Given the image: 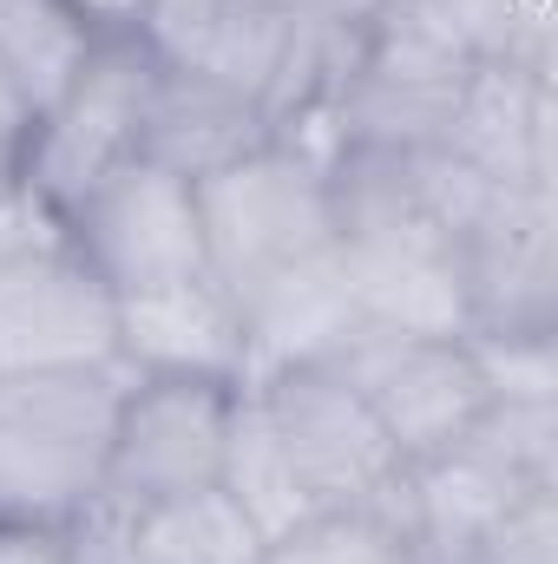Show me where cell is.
Instances as JSON below:
<instances>
[{
	"mask_svg": "<svg viewBox=\"0 0 558 564\" xmlns=\"http://www.w3.org/2000/svg\"><path fill=\"white\" fill-rule=\"evenodd\" d=\"M158 73L164 59L144 46V33H99L93 59L60 93V106L26 126L13 184L53 224H66L112 171L144 158V119H151Z\"/></svg>",
	"mask_w": 558,
	"mask_h": 564,
	"instance_id": "cell-1",
	"label": "cell"
},
{
	"mask_svg": "<svg viewBox=\"0 0 558 564\" xmlns=\"http://www.w3.org/2000/svg\"><path fill=\"white\" fill-rule=\"evenodd\" d=\"M197 210H204V243H211V276L237 295V308L270 276L329 257L342 243L335 230V197L329 177L289 158L282 144H264L211 177H197Z\"/></svg>",
	"mask_w": 558,
	"mask_h": 564,
	"instance_id": "cell-2",
	"label": "cell"
},
{
	"mask_svg": "<svg viewBox=\"0 0 558 564\" xmlns=\"http://www.w3.org/2000/svg\"><path fill=\"white\" fill-rule=\"evenodd\" d=\"M473 66L480 53L466 46V33L440 0L382 7L375 20H362V59L342 93L348 144H382V151L440 144L447 112L473 79Z\"/></svg>",
	"mask_w": 558,
	"mask_h": 564,
	"instance_id": "cell-3",
	"label": "cell"
},
{
	"mask_svg": "<svg viewBox=\"0 0 558 564\" xmlns=\"http://www.w3.org/2000/svg\"><path fill=\"white\" fill-rule=\"evenodd\" d=\"M250 394L264 401L302 492L315 499V512H388V519H401L408 459L335 368H289V375L257 381Z\"/></svg>",
	"mask_w": 558,
	"mask_h": 564,
	"instance_id": "cell-4",
	"label": "cell"
},
{
	"mask_svg": "<svg viewBox=\"0 0 558 564\" xmlns=\"http://www.w3.org/2000/svg\"><path fill=\"white\" fill-rule=\"evenodd\" d=\"M60 230L112 295H144V289L211 276L197 184L151 158H132L126 171H112Z\"/></svg>",
	"mask_w": 558,
	"mask_h": 564,
	"instance_id": "cell-5",
	"label": "cell"
},
{
	"mask_svg": "<svg viewBox=\"0 0 558 564\" xmlns=\"http://www.w3.org/2000/svg\"><path fill=\"white\" fill-rule=\"evenodd\" d=\"M329 368L368 401V414L388 426V440L401 446L408 466L433 459V453H453L480 426V414L493 408L466 335L440 341V335H382V328H362Z\"/></svg>",
	"mask_w": 558,
	"mask_h": 564,
	"instance_id": "cell-6",
	"label": "cell"
},
{
	"mask_svg": "<svg viewBox=\"0 0 558 564\" xmlns=\"http://www.w3.org/2000/svg\"><path fill=\"white\" fill-rule=\"evenodd\" d=\"M230 408H237L230 381L139 375L126 408H119V426H112L99 492H112L126 506H151V499L217 486L224 440H230Z\"/></svg>",
	"mask_w": 558,
	"mask_h": 564,
	"instance_id": "cell-7",
	"label": "cell"
},
{
	"mask_svg": "<svg viewBox=\"0 0 558 564\" xmlns=\"http://www.w3.org/2000/svg\"><path fill=\"white\" fill-rule=\"evenodd\" d=\"M119 361V295L53 237L0 270V375Z\"/></svg>",
	"mask_w": 558,
	"mask_h": 564,
	"instance_id": "cell-8",
	"label": "cell"
},
{
	"mask_svg": "<svg viewBox=\"0 0 558 564\" xmlns=\"http://www.w3.org/2000/svg\"><path fill=\"white\" fill-rule=\"evenodd\" d=\"M348 295L368 328L382 335H473V295H466V250L427 217L348 230L335 243Z\"/></svg>",
	"mask_w": 558,
	"mask_h": 564,
	"instance_id": "cell-9",
	"label": "cell"
},
{
	"mask_svg": "<svg viewBox=\"0 0 558 564\" xmlns=\"http://www.w3.org/2000/svg\"><path fill=\"white\" fill-rule=\"evenodd\" d=\"M440 144L500 191H552V73L480 59L447 112Z\"/></svg>",
	"mask_w": 558,
	"mask_h": 564,
	"instance_id": "cell-10",
	"label": "cell"
},
{
	"mask_svg": "<svg viewBox=\"0 0 558 564\" xmlns=\"http://www.w3.org/2000/svg\"><path fill=\"white\" fill-rule=\"evenodd\" d=\"M119 361L132 375H184V381H250L244 308L217 276L119 295Z\"/></svg>",
	"mask_w": 558,
	"mask_h": 564,
	"instance_id": "cell-11",
	"label": "cell"
},
{
	"mask_svg": "<svg viewBox=\"0 0 558 564\" xmlns=\"http://www.w3.org/2000/svg\"><path fill=\"white\" fill-rule=\"evenodd\" d=\"M460 250H466L473 328H552L558 322L552 191H500Z\"/></svg>",
	"mask_w": 558,
	"mask_h": 564,
	"instance_id": "cell-12",
	"label": "cell"
},
{
	"mask_svg": "<svg viewBox=\"0 0 558 564\" xmlns=\"http://www.w3.org/2000/svg\"><path fill=\"white\" fill-rule=\"evenodd\" d=\"M362 308L348 295L342 257H309L296 270L270 276L250 302H244V341H250V381H270L289 368H329L355 335H362Z\"/></svg>",
	"mask_w": 558,
	"mask_h": 564,
	"instance_id": "cell-13",
	"label": "cell"
},
{
	"mask_svg": "<svg viewBox=\"0 0 558 564\" xmlns=\"http://www.w3.org/2000/svg\"><path fill=\"white\" fill-rule=\"evenodd\" d=\"M526 492H558V486H526L519 473H506L500 459H486L473 440H460L453 453H433L408 466V499H401V525L415 539L420 564H473L486 532L526 499Z\"/></svg>",
	"mask_w": 558,
	"mask_h": 564,
	"instance_id": "cell-14",
	"label": "cell"
},
{
	"mask_svg": "<svg viewBox=\"0 0 558 564\" xmlns=\"http://www.w3.org/2000/svg\"><path fill=\"white\" fill-rule=\"evenodd\" d=\"M270 144V119L250 93H230L204 73L164 66L158 93H151V119H144V158L178 171V177H211L250 151Z\"/></svg>",
	"mask_w": 558,
	"mask_h": 564,
	"instance_id": "cell-15",
	"label": "cell"
},
{
	"mask_svg": "<svg viewBox=\"0 0 558 564\" xmlns=\"http://www.w3.org/2000/svg\"><path fill=\"white\" fill-rule=\"evenodd\" d=\"M264 532L244 519V506L224 486H197L178 499L132 506L119 564H257Z\"/></svg>",
	"mask_w": 558,
	"mask_h": 564,
	"instance_id": "cell-16",
	"label": "cell"
},
{
	"mask_svg": "<svg viewBox=\"0 0 558 564\" xmlns=\"http://www.w3.org/2000/svg\"><path fill=\"white\" fill-rule=\"evenodd\" d=\"M132 368L126 361H93V368H46V375H0V421L33 426L46 440L106 453L119 408L132 394Z\"/></svg>",
	"mask_w": 558,
	"mask_h": 564,
	"instance_id": "cell-17",
	"label": "cell"
},
{
	"mask_svg": "<svg viewBox=\"0 0 558 564\" xmlns=\"http://www.w3.org/2000/svg\"><path fill=\"white\" fill-rule=\"evenodd\" d=\"M99 33L66 0H0V86L20 99L26 119L53 112L60 93L93 59Z\"/></svg>",
	"mask_w": 558,
	"mask_h": 564,
	"instance_id": "cell-18",
	"label": "cell"
},
{
	"mask_svg": "<svg viewBox=\"0 0 558 564\" xmlns=\"http://www.w3.org/2000/svg\"><path fill=\"white\" fill-rule=\"evenodd\" d=\"M217 486L244 506V519L264 532V545H277V539H289L296 525H309V519H315V499L302 492V479H296V466H289V453H282L277 426H270L264 401H257L250 388H237Z\"/></svg>",
	"mask_w": 558,
	"mask_h": 564,
	"instance_id": "cell-19",
	"label": "cell"
},
{
	"mask_svg": "<svg viewBox=\"0 0 558 564\" xmlns=\"http://www.w3.org/2000/svg\"><path fill=\"white\" fill-rule=\"evenodd\" d=\"M106 453L46 440L33 426L0 421V519L20 525H66L93 492H99Z\"/></svg>",
	"mask_w": 558,
	"mask_h": 564,
	"instance_id": "cell-20",
	"label": "cell"
},
{
	"mask_svg": "<svg viewBox=\"0 0 558 564\" xmlns=\"http://www.w3.org/2000/svg\"><path fill=\"white\" fill-rule=\"evenodd\" d=\"M296 7H270V0H217V13L204 20V33L191 40V53L178 59L184 73H204L230 93H250L264 106V86L277 73L282 33H289Z\"/></svg>",
	"mask_w": 558,
	"mask_h": 564,
	"instance_id": "cell-21",
	"label": "cell"
},
{
	"mask_svg": "<svg viewBox=\"0 0 558 564\" xmlns=\"http://www.w3.org/2000/svg\"><path fill=\"white\" fill-rule=\"evenodd\" d=\"M257 564H420L415 539L388 512H315L289 539L264 545Z\"/></svg>",
	"mask_w": 558,
	"mask_h": 564,
	"instance_id": "cell-22",
	"label": "cell"
},
{
	"mask_svg": "<svg viewBox=\"0 0 558 564\" xmlns=\"http://www.w3.org/2000/svg\"><path fill=\"white\" fill-rule=\"evenodd\" d=\"M480 381L506 408H558V341L552 328H473L466 335Z\"/></svg>",
	"mask_w": 558,
	"mask_h": 564,
	"instance_id": "cell-23",
	"label": "cell"
},
{
	"mask_svg": "<svg viewBox=\"0 0 558 564\" xmlns=\"http://www.w3.org/2000/svg\"><path fill=\"white\" fill-rule=\"evenodd\" d=\"M466 440L486 459H500L506 473H519L526 486H558V408H506V401H493Z\"/></svg>",
	"mask_w": 558,
	"mask_h": 564,
	"instance_id": "cell-24",
	"label": "cell"
},
{
	"mask_svg": "<svg viewBox=\"0 0 558 564\" xmlns=\"http://www.w3.org/2000/svg\"><path fill=\"white\" fill-rule=\"evenodd\" d=\"M473 564H558V492H526L486 532Z\"/></svg>",
	"mask_w": 558,
	"mask_h": 564,
	"instance_id": "cell-25",
	"label": "cell"
},
{
	"mask_svg": "<svg viewBox=\"0 0 558 564\" xmlns=\"http://www.w3.org/2000/svg\"><path fill=\"white\" fill-rule=\"evenodd\" d=\"M53 237H66L13 177H0V270L13 263V257H26V250H40V243H53Z\"/></svg>",
	"mask_w": 558,
	"mask_h": 564,
	"instance_id": "cell-26",
	"label": "cell"
},
{
	"mask_svg": "<svg viewBox=\"0 0 558 564\" xmlns=\"http://www.w3.org/2000/svg\"><path fill=\"white\" fill-rule=\"evenodd\" d=\"M0 564H79L66 525H20L0 519Z\"/></svg>",
	"mask_w": 558,
	"mask_h": 564,
	"instance_id": "cell-27",
	"label": "cell"
},
{
	"mask_svg": "<svg viewBox=\"0 0 558 564\" xmlns=\"http://www.w3.org/2000/svg\"><path fill=\"white\" fill-rule=\"evenodd\" d=\"M93 33H139V20H144V7L151 0H66Z\"/></svg>",
	"mask_w": 558,
	"mask_h": 564,
	"instance_id": "cell-28",
	"label": "cell"
},
{
	"mask_svg": "<svg viewBox=\"0 0 558 564\" xmlns=\"http://www.w3.org/2000/svg\"><path fill=\"white\" fill-rule=\"evenodd\" d=\"M270 7H302V0H270Z\"/></svg>",
	"mask_w": 558,
	"mask_h": 564,
	"instance_id": "cell-29",
	"label": "cell"
}]
</instances>
